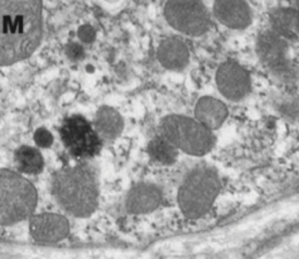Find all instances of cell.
<instances>
[{
	"label": "cell",
	"instance_id": "6da1fadb",
	"mask_svg": "<svg viewBox=\"0 0 299 259\" xmlns=\"http://www.w3.org/2000/svg\"><path fill=\"white\" fill-rule=\"evenodd\" d=\"M43 36L42 0H0V66L27 60Z\"/></svg>",
	"mask_w": 299,
	"mask_h": 259
},
{
	"label": "cell",
	"instance_id": "7a4b0ae2",
	"mask_svg": "<svg viewBox=\"0 0 299 259\" xmlns=\"http://www.w3.org/2000/svg\"><path fill=\"white\" fill-rule=\"evenodd\" d=\"M52 193L66 213L76 218H89L99 205L96 171L87 163L61 168L53 176Z\"/></svg>",
	"mask_w": 299,
	"mask_h": 259
},
{
	"label": "cell",
	"instance_id": "3957f363",
	"mask_svg": "<svg viewBox=\"0 0 299 259\" xmlns=\"http://www.w3.org/2000/svg\"><path fill=\"white\" fill-rule=\"evenodd\" d=\"M37 202L33 183L8 168L0 170V225H14L31 218Z\"/></svg>",
	"mask_w": 299,
	"mask_h": 259
},
{
	"label": "cell",
	"instance_id": "277c9868",
	"mask_svg": "<svg viewBox=\"0 0 299 259\" xmlns=\"http://www.w3.org/2000/svg\"><path fill=\"white\" fill-rule=\"evenodd\" d=\"M220 190V176L213 168L207 166L193 168L178 190L181 211L191 220L202 218L212 208Z\"/></svg>",
	"mask_w": 299,
	"mask_h": 259
},
{
	"label": "cell",
	"instance_id": "5b68a950",
	"mask_svg": "<svg viewBox=\"0 0 299 259\" xmlns=\"http://www.w3.org/2000/svg\"><path fill=\"white\" fill-rule=\"evenodd\" d=\"M160 134L169 139L178 150L191 156H203L212 149L215 135L212 130L197 119L185 115H168L160 123Z\"/></svg>",
	"mask_w": 299,
	"mask_h": 259
},
{
	"label": "cell",
	"instance_id": "8992f818",
	"mask_svg": "<svg viewBox=\"0 0 299 259\" xmlns=\"http://www.w3.org/2000/svg\"><path fill=\"white\" fill-rule=\"evenodd\" d=\"M61 139L72 157L90 160L101 150L102 140L94 125L82 115H71L64 120L59 129Z\"/></svg>",
	"mask_w": 299,
	"mask_h": 259
},
{
	"label": "cell",
	"instance_id": "52a82bcc",
	"mask_svg": "<svg viewBox=\"0 0 299 259\" xmlns=\"http://www.w3.org/2000/svg\"><path fill=\"white\" fill-rule=\"evenodd\" d=\"M165 21L180 33L200 37L211 26L210 14L202 0H167Z\"/></svg>",
	"mask_w": 299,
	"mask_h": 259
},
{
	"label": "cell",
	"instance_id": "ba28073f",
	"mask_svg": "<svg viewBox=\"0 0 299 259\" xmlns=\"http://www.w3.org/2000/svg\"><path fill=\"white\" fill-rule=\"evenodd\" d=\"M256 52L264 66L271 74L280 79L291 76V66L289 61L288 41L270 29L258 37Z\"/></svg>",
	"mask_w": 299,
	"mask_h": 259
},
{
	"label": "cell",
	"instance_id": "9c48e42d",
	"mask_svg": "<svg viewBox=\"0 0 299 259\" xmlns=\"http://www.w3.org/2000/svg\"><path fill=\"white\" fill-rule=\"evenodd\" d=\"M29 234L37 243H58L70 235V223L59 214L43 213L32 215L29 220Z\"/></svg>",
	"mask_w": 299,
	"mask_h": 259
},
{
	"label": "cell",
	"instance_id": "30bf717a",
	"mask_svg": "<svg viewBox=\"0 0 299 259\" xmlns=\"http://www.w3.org/2000/svg\"><path fill=\"white\" fill-rule=\"evenodd\" d=\"M216 84L221 94L228 100H241L250 91V75L235 62H223L216 72Z\"/></svg>",
	"mask_w": 299,
	"mask_h": 259
},
{
	"label": "cell",
	"instance_id": "8fae6325",
	"mask_svg": "<svg viewBox=\"0 0 299 259\" xmlns=\"http://www.w3.org/2000/svg\"><path fill=\"white\" fill-rule=\"evenodd\" d=\"M213 16L222 26L231 29H244L253 21L250 7L245 0H215Z\"/></svg>",
	"mask_w": 299,
	"mask_h": 259
},
{
	"label": "cell",
	"instance_id": "7c38bea8",
	"mask_svg": "<svg viewBox=\"0 0 299 259\" xmlns=\"http://www.w3.org/2000/svg\"><path fill=\"white\" fill-rule=\"evenodd\" d=\"M162 191L152 183H138L130 190L127 197V209L132 214H148L159 208Z\"/></svg>",
	"mask_w": 299,
	"mask_h": 259
},
{
	"label": "cell",
	"instance_id": "4fadbf2b",
	"mask_svg": "<svg viewBox=\"0 0 299 259\" xmlns=\"http://www.w3.org/2000/svg\"><path fill=\"white\" fill-rule=\"evenodd\" d=\"M157 57L163 67L178 71L185 69L190 62V49L183 41L170 37L160 42Z\"/></svg>",
	"mask_w": 299,
	"mask_h": 259
},
{
	"label": "cell",
	"instance_id": "5bb4252c",
	"mask_svg": "<svg viewBox=\"0 0 299 259\" xmlns=\"http://www.w3.org/2000/svg\"><path fill=\"white\" fill-rule=\"evenodd\" d=\"M227 108L221 100L211 96H203L195 107V118L208 129L220 128L227 119Z\"/></svg>",
	"mask_w": 299,
	"mask_h": 259
},
{
	"label": "cell",
	"instance_id": "9a60e30c",
	"mask_svg": "<svg viewBox=\"0 0 299 259\" xmlns=\"http://www.w3.org/2000/svg\"><path fill=\"white\" fill-rule=\"evenodd\" d=\"M271 29L286 41H299V9L279 8L270 14Z\"/></svg>",
	"mask_w": 299,
	"mask_h": 259
},
{
	"label": "cell",
	"instance_id": "2e32d148",
	"mask_svg": "<svg viewBox=\"0 0 299 259\" xmlns=\"http://www.w3.org/2000/svg\"><path fill=\"white\" fill-rule=\"evenodd\" d=\"M94 127L101 139L111 140L122 134L124 129V120L115 109L110 107H101L96 113Z\"/></svg>",
	"mask_w": 299,
	"mask_h": 259
},
{
	"label": "cell",
	"instance_id": "e0dca14e",
	"mask_svg": "<svg viewBox=\"0 0 299 259\" xmlns=\"http://www.w3.org/2000/svg\"><path fill=\"white\" fill-rule=\"evenodd\" d=\"M14 161L21 172L38 175L44 168V160L41 150L29 145H22L14 152Z\"/></svg>",
	"mask_w": 299,
	"mask_h": 259
},
{
	"label": "cell",
	"instance_id": "ac0fdd59",
	"mask_svg": "<svg viewBox=\"0 0 299 259\" xmlns=\"http://www.w3.org/2000/svg\"><path fill=\"white\" fill-rule=\"evenodd\" d=\"M148 153L153 160L162 165H172L177 160L178 149L169 139L160 134L150 140L148 144Z\"/></svg>",
	"mask_w": 299,
	"mask_h": 259
},
{
	"label": "cell",
	"instance_id": "d6986e66",
	"mask_svg": "<svg viewBox=\"0 0 299 259\" xmlns=\"http://www.w3.org/2000/svg\"><path fill=\"white\" fill-rule=\"evenodd\" d=\"M34 140H36L38 147L48 148L53 143V137H52V134L48 130L44 129V128H41V129H38L34 133Z\"/></svg>",
	"mask_w": 299,
	"mask_h": 259
},
{
	"label": "cell",
	"instance_id": "ffe728a7",
	"mask_svg": "<svg viewBox=\"0 0 299 259\" xmlns=\"http://www.w3.org/2000/svg\"><path fill=\"white\" fill-rule=\"evenodd\" d=\"M79 37L85 43H91L95 39V37H96V32H95L92 27L84 26L79 29Z\"/></svg>",
	"mask_w": 299,
	"mask_h": 259
},
{
	"label": "cell",
	"instance_id": "44dd1931",
	"mask_svg": "<svg viewBox=\"0 0 299 259\" xmlns=\"http://www.w3.org/2000/svg\"><path fill=\"white\" fill-rule=\"evenodd\" d=\"M69 56L72 59H82L84 57V49L79 44H71L69 47Z\"/></svg>",
	"mask_w": 299,
	"mask_h": 259
},
{
	"label": "cell",
	"instance_id": "7402d4cb",
	"mask_svg": "<svg viewBox=\"0 0 299 259\" xmlns=\"http://www.w3.org/2000/svg\"><path fill=\"white\" fill-rule=\"evenodd\" d=\"M295 6H296V9H299V0H295Z\"/></svg>",
	"mask_w": 299,
	"mask_h": 259
}]
</instances>
